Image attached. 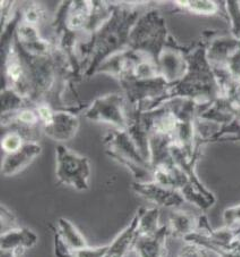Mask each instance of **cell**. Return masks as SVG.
I'll return each instance as SVG.
<instances>
[{
	"label": "cell",
	"instance_id": "7c38bea8",
	"mask_svg": "<svg viewBox=\"0 0 240 257\" xmlns=\"http://www.w3.org/2000/svg\"><path fill=\"white\" fill-rule=\"evenodd\" d=\"M140 209L135 213L130 224L124 229L114 240L109 243V250L106 257H126L128 252L134 249V246L138 239V224H140Z\"/></svg>",
	"mask_w": 240,
	"mask_h": 257
},
{
	"label": "cell",
	"instance_id": "d4e9b609",
	"mask_svg": "<svg viewBox=\"0 0 240 257\" xmlns=\"http://www.w3.org/2000/svg\"><path fill=\"white\" fill-rule=\"evenodd\" d=\"M109 250V243L98 247L88 246L84 249L75 251V257H106Z\"/></svg>",
	"mask_w": 240,
	"mask_h": 257
},
{
	"label": "cell",
	"instance_id": "7a4b0ae2",
	"mask_svg": "<svg viewBox=\"0 0 240 257\" xmlns=\"http://www.w3.org/2000/svg\"><path fill=\"white\" fill-rule=\"evenodd\" d=\"M188 70L185 76L178 82L170 84L164 96L150 105L146 110L156 109L164 102L172 99H190L198 106H208L221 98L220 85L216 73L206 57V36L190 48L187 53Z\"/></svg>",
	"mask_w": 240,
	"mask_h": 257
},
{
	"label": "cell",
	"instance_id": "6da1fadb",
	"mask_svg": "<svg viewBox=\"0 0 240 257\" xmlns=\"http://www.w3.org/2000/svg\"><path fill=\"white\" fill-rule=\"evenodd\" d=\"M111 3L112 13L108 21L88 38L80 42L78 55L84 66V76L91 78L106 59L128 49L132 30L140 17L137 3Z\"/></svg>",
	"mask_w": 240,
	"mask_h": 257
},
{
	"label": "cell",
	"instance_id": "484cf974",
	"mask_svg": "<svg viewBox=\"0 0 240 257\" xmlns=\"http://www.w3.org/2000/svg\"><path fill=\"white\" fill-rule=\"evenodd\" d=\"M17 252L14 251H2L0 252V257H17Z\"/></svg>",
	"mask_w": 240,
	"mask_h": 257
},
{
	"label": "cell",
	"instance_id": "4316f807",
	"mask_svg": "<svg viewBox=\"0 0 240 257\" xmlns=\"http://www.w3.org/2000/svg\"><path fill=\"white\" fill-rule=\"evenodd\" d=\"M234 229H236V239L240 241V226H237V228Z\"/></svg>",
	"mask_w": 240,
	"mask_h": 257
},
{
	"label": "cell",
	"instance_id": "44dd1931",
	"mask_svg": "<svg viewBox=\"0 0 240 257\" xmlns=\"http://www.w3.org/2000/svg\"><path fill=\"white\" fill-rule=\"evenodd\" d=\"M49 228L52 233L54 239V254L56 257H75V251L72 249L70 245L62 238V233L57 225L49 224Z\"/></svg>",
	"mask_w": 240,
	"mask_h": 257
},
{
	"label": "cell",
	"instance_id": "603a6c76",
	"mask_svg": "<svg viewBox=\"0 0 240 257\" xmlns=\"http://www.w3.org/2000/svg\"><path fill=\"white\" fill-rule=\"evenodd\" d=\"M208 252L210 251L202 246L192 242H185V245L178 251L177 257H210Z\"/></svg>",
	"mask_w": 240,
	"mask_h": 257
},
{
	"label": "cell",
	"instance_id": "9c48e42d",
	"mask_svg": "<svg viewBox=\"0 0 240 257\" xmlns=\"http://www.w3.org/2000/svg\"><path fill=\"white\" fill-rule=\"evenodd\" d=\"M80 128L78 114L74 110H54L48 123L44 125V134L56 141H68L74 138Z\"/></svg>",
	"mask_w": 240,
	"mask_h": 257
},
{
	"label": "cell",
	"instance_id": "5b68a950",
	"mask_svg": "<svg viewBox=\"0 0 240 257\" xmlns=\"http://www.w3.org/2000/svg\"><path fill=\"white\" fill-rule=\"evenodd\" d=\"M56 175L59 183L85 191L90 188L91 162L65 145L56 147Z\"/></svg>",
	"mask_w": 240,
	"mask_h": 257
},
{
	"label": "cell",
	"instance_id": "52a82bcc",
	"mask_svg": "<svg viewBox=\"0 0 240 257\" xmlns=\"http://www.w3.org/2000/svg\"><path fill=\"white\" fill-rule=\"evenodd\" d=\"M188 49L180 47L177 41L170 36L168 44L161 51L158 58V65L160 74L169 84L178 82L185 76L188 70Z\"/></svg>",
	"mask_w": 240,
	"mask_h": 257
},
{
	"label": "cell",
	"instance_id": "4fadbf2b",
	"mask_svg": "<svg viewBox=\"0 0 240 257\" xmlns=\"http://www.w3.org/2000/svg\"><path fill=\"white\" fill-rule=\"evenodd\" d=\"M169 235L168 225H162L156 234L138 237L134 251L138 257H166V239Z\"/></svg>",
	"mask_w": 240,
	"mask_h": 257
},
{
	"label": "cell",
	"instance_id": "8fae6325",
	"mask_svg": "<svg viewBox=\"0 0 240 257\" xmlns=\"http://www.w3.org/2000/svg\"><path fill=\"white\" fill-rule=\"evenodd\" d=\"M38 234L30 228H16L0 234V251L22 252L36 247Z\"/></svg>",
	"mask_w": 240,
	"mask_h": 257
},
{
	"label": "cell",
	"instance_id": "ffe728a7",
	"mask_svg": "<svg viewBox=\"0 0 240 257\" xmlns=\"http://www.w3.org/2000/svg\"><path fill=\"white\" fill-rule=\"evenodd\" d=\"M26 143L23 136L15 130H6L2 131V149L5 154H10L22 147Z\"/></svg>",
	"mask_w": 240,
	"mask_h": 257
},
{
	"label": "cell",
	"instance_id": "277c9868",
	"mask_svg": "<svg viewBox=\"0 0 240 257\" xmlns=\"http://www.w3.org/2000/svg\"><path fill=\"white\" fill-rule=\"evenodd\" d=\"M106 153L114 161L126 166L135 177V181H153V170L137 147L127 130H114L104 138Z\"/></svg>",
	"mask_w": 240,
	"mask_h": 257
},
{
	"label": "cell",
	"instance_id": "5bb4252c",
	"mask_svg": "<svg viewBox=\"0 0 240 257\" xmlns=\"http://www.w3.org/2000/svg\"><path fill=\"white\" fill-rule=\"evenodd\" d=\"M170 231V235L176 238L185 239L197 230L198 216L180 208H174L169 215V223L166 224Z\"/></svg>",
	"mask_w": 240,
	"mask_h": 257
},
{
	"label": "cell",
	"instance_id": "7402d4cb",
	"mask_svg": "<svg viewBox=\"0 0 240 257\" xmlns=\"http://www.w3.org/2000/svg\"><path fill=\"white\" fill-rule=\"evenodd\" d=\"M0 212H2V218H0V221H2V233L12 229L20 228L18 222H17V217L14 212H12L10 209L6 207L4 204H2Z\"/></svg>",
	"mask_w": 240,
	"mask_h": 257
},
{
	"label": "cell",
	"instance_id": "30bf717a",
	"mask_svg": "<svg viewBox=\"0 0 240 257\" xmlns=\"http://www.w3.org/2000/svg\"><path fill=\"white\" fill-rule=\"evenodd\" d=\"M41 153L42 146L38 141H26L18 151L5 154L2 161V174L4 177H12L22 172Z\"/></svg>",
	"mask_w": 240,
	"mask_h": 257
},
{
	"label": "cell",
	"instance_id": "d6986e66",
	"mask_svg": "<svg viewBox=\"0 0 240 257\" xmlns=\"http://www.w3.org/2000/svg\"><path fill=\"white\" fill-rule=\"evenodd\" d=\"M46 8L40 3H30L22 12V22L40 29V25L46 20Z\"/></svg>",
	"mask_w": 240,
	"mask_h": 257
},
{
	"label": "cell",
	"instance_id": "cb8c5ba5",
	"mask_svg": "<svg viewBox=\"0 0 240 257\" xmlns=\"http://www.w3.org/2000/svg\"><path fill=\"white\" fill-rule=\"evenodd\" d=\"M222 220H224V226H226V228L240 226V204L226 208L224 211V215H222Z\"/></svg>",
	"mask_w": 240,
	"mask_h": 257
},
{
	"label": "cell",
	"instance_id": "ba28073f",
	"mask_svg": "<svg viewBox=\"0 0 240 257\" xmlns=\"http://www.w3.org/2000/svg\"><path fill=\"white\" fill-rule=\"evenodd\" d=\"M132 188L136 194L142 196L151 203L156 204V207L180 208L186 203L182 192L172 188L162 186L156 181L138 182L134 181Z\"/></svg>",
	"mask_w": 240,
	"mask_h": 257
},
{
	"label": "cell",
	"instance_id": "e0dca14e",
	"mask_svg": "<svg viewBox=\"0 0 240 257\" xmlns=\"http://www.w3.org/2000/svg\"><path fill=\"white\" fill-rule=\"evenodd\" d=\"M138 209L140 213L138 237H148V235L156 234L162 226L160 224V207H140Z\"/></svg>",
	"mask_w": 240,
	"mask_h": 257
},
{
	"label": "cell",
	"instance_id": "8992f818",
	"mask_svg": "<svg viewBox=\"0 0 240 257\" xmlns=\"http://www.w3.org/2000/svg\"><path fill=\"white\" fill-rule=\"evenodd\" d=\"M84 115L90 121L109 124L116 130L128 128V105L122 93H109L96 98Z\"/></svg>",
	"mask_w": 240,
	"mask_h": 257
},
{
	"label": "cell",
	"instance_id": "3957f363",
	"mask_svg": "<svg viewBox=\"0 0 240 257\" xmlns=\"http://www.w3.org/2000/svg\"><path fill=\"white\" fill-rule=\"evenodd\" d=\"M170 36L164 16L156 10L148 11L132 28L128 48L148 55L158 63Z\"/></svg>",
	"mask_w": 240,
	"mask_h": 257
},
{
	"label": "cell",
	"instance_id": "2e32d148",
	"mask_svg": "<svg viewBox=\"0 0 240 257\" xmlns=\"http://www.w3.org/2000/svg\"><path fill=\"white\" fill-rule=\"evenodd\" d=\"M57 226L60 233L62 235V238L65 239V241L70 245V247L74 251L84 249V248L90 246L82 232H80V231L72 224V222H70L68 218H58Z\"/></svg>",
	"mask_w": 240,
	"mask_h": 257
},
{
	"label": "cell",
	"instance_id": "9a60e30c",
	"mask_svg": "<svg viewBox=\"0 0 240 257\" xmlns=\"http://www.w3.org/2000/svg\"><path fill=\"white\" fill-rule=\"evenodd\" d=\"M174 4L182 11H186L197 15L224 16L221 10L220 3L212 2V0H180L174 2Z\"/></svg>",
	"mask_w": 240,
	"mask_h": 257
},
{
	"label": "cell",
	"instance_id": "ac0fdd59",
	"mask_svg": "<svg viewBox=\"0 0 240 257\" xmlns=\"http://www.w3.org/2000/svg\"><path fill=\"white\" fill-rule=\"evenodd\" d=\"M28 106L33 105L12 89L7 87L2 89V114L16 112Z\"/></svg>",
	"mask_w": 240,
	"mask_h": 257
}]
</instances>
